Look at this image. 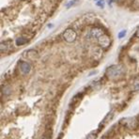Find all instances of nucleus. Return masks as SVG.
Wrapping results in <instances>:
<instances>
[{"label":"nucleus","instance_id":"nucleus-1","mask_svg":"<svg viewBox=\"0 0 139 139\" xmlns=\"http://www.w3.org/2000/svg\"><path fill=\"white\" fill-rule=\"evenodd\" d=\"M106 74L110 78H117L121 74V69L118 66H111L107 69Z\"/></svg>","mask_w":139,"mask_h":139},{"label":"nucleus","instance_id":"nucleus-2","mask_svg":"<svg viewBox=\"0 0 139 139\" xmlns=\"http://www.w3.org/2000/svg\"><path fill=\"white\" fill-rule=\"evenodd\" d=\"M76 36H77L76 35V32L71 28L65 30V32L63 33V38L67 43H72V41H74L76 39Z\"/></svg>","mask_w":139,"mask_h":139},{"label":"nucleus","instance_id":"nucleus-3","mask_svg":"<svg viewBox=\"0 0 139 139\" xmlns=\"http://www.w3.org/2000/svg\"><path fill=\"white\" fill-rule=\"evenodd\" d=\"M98 43H99L100 46L102 48L108 47L109 45H110V39H109L108 36H106L104 34V35L101 36V37L98 39Z\"/></svg>","mask_w":139,"mask_h":139},{"label":"nucleus","instance_id":"nucleus-4","mask_svg":"<svg viewBox=\"0 0 139 139\" xmlns=\"http://www.w3.org/2000/svg\"><path fill=\"white\" fill-rule=\"evenodd\" d=\"M20 70H21V71L23 73H25V74H27V73H29V71H30L31 70V66L30 64H28L27 62H21L20 63Z\"/></svg>","mask_w":139,"mask_h":139},{"label":"nucleus","instance_id":"nucleus-5","mask_svg":"<svg viewBox=\"0 0 139 139\" xmlns=\"http://www.w3.org/2000/svg\"><path fill=\"white\" fill-rule=\"evenodd\" d=\"M104 31L101 28H93L91 31H90V35H91L92 38H96V39H99L101 36L104 35Z\"/></svg>","mask_w":139,"mask_h":139},{"label":"nucleus","instance_id":"nucleus-6","mask_svg":"<svg viewBox=\"0 0 139 139\" xmlns=\"http://www.w3.org/2000/svg\"><path fill=\"white\" fill-rule=\"evenodd\" d=\"M25 57H27V58L33 59V58H35V57H38V54H37V52L34 51V50H29V51L25 53Z\"/></svg>","mask_w":139,"mask_h":139},{"label":"nucleus","instance_id":"nucleus-7","mask_svg":"<svg viewBox=\"0 0 139 139\" xmlns=\"http://www.w3.org/2000/svg\"><path fill=\"white\" fill-rule=\"evenodd\" d=\"M26 40H25V39H23V38H19V39H17V40H16V44L17 45H22V44H24L25 43H26Z\"/></svg>","mask_w":139,"mask_h":139},{"label":"nucleus","instance_id":"nucleus-8","mask_svg":"<svg viewBox=\"0 0 139 139\" xmlns=\"http://www.w3.org/2000/svg\"><path fill=\"white\" fill-rule=\"evenodd\" d=\"M126 33H127V31H126V30H122L119 34H118V38H119V39L123 38V37L126 35Z\"/></svg>","mask_w":139,"mask_h":139},{"label":"nucleus","instance_id":"nucleus-9","mask_svg":"<svg viewBox=\"0 0 139 139\" xmlns=\"http://www.w3.org/2000/svg\"><path fill=\"white\" fill-rule=\"evenodd\" d=\"M86 139H95V134H89L87 136V138Z\"/></svg>","mask_w":139,"mask_h":139},{"label":"nucleus","instance_id":"nucleus-10","mask_svg":"<svg viewBox=\"0 0 139 139\" xmlns=\"http://www.w3.org/2000/svg\"><path fill=\"white\" fill-rule=\"evenodd\" d=\"M6 50H7V46H6V44L2 43V44H1V52H4Z\"/></svg>","mask_w":139,"mask_h":139},{"label":"nucleus","instance_id":"nucleus-11","mask_svg":"<svg viewBox=\"0 0 139 139\" xmlns=\"http://www.w3.org/2000/svg\"><path fill=\"white\" fill-rule=\"evenodd\" d=\"M76 1H77V0H73V1H71V2L69 3V4H67V8H69V7H70V6H71V5L72 6L73 4H74V3L76 2Z\"/></svg>","mask_w":139,"mask_h":139},{"label":"nucleus","instance_id":"nucleus-12","mask_svg":"<svg viewBox=\"0 0 139 139\" xmlns=\"http://www.w3.org/2000/svg\"><path fill=\"white\" fill-rule=\"evenodd\" d=\"M97 5L101 6V7H104V3H102V2H98V3H97Z\"/></svg>","mask_w":139,"mask_h":139},{"label":"nucleus","instance_id":"nucleus-13","mask_svg":"<svg viewBox=\"0 0 139 139\" xmlns=\"http://www.w3.org/2000/svg\"><path fill=\"white\" fill-rule=\"evenodd\" d=\"M136 36H137V37H138V38H139V28L136 30Z\"/></svg>","mask_w":139,"mask_h":139}]
</instances>
